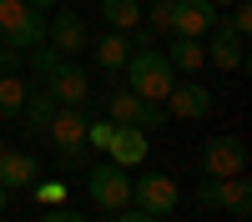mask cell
<instances>
[{
    "instance_id": "1",
    "label": "cell",
    "mask_w": 252,
    "mask_h": 222,
    "mask_svg": "<svg viewBox=\"0 0 252 222\" xmlns=\"http://www.w3.org/2000/svg\"><path fill=\"white\" fill-rule=\"evenodd\" d=\"M126 91H136L141 101H166V91L177 86V71H172V61H166V51L157 46H146V51H131L126 56Z\"/></svg>"
},
{
    "instance_id": "2",
    "label": "cell",
    "mask_w": 252,
    "mask_h": 222,
    "mask_svg": "<svg viewBox=\"0 0 252 222\" xmlns=\"http://www.w3.org/2000/svg\"><path fill=\"white\" fill-rule=\"evenodd\" d=\"M46 40V10L26 0H0V46L10 51H35Z\"/></svg>"
},
{
    "instance_id": "3",
    "label": "cell",
    "mask_w": 252,
    "mask_h": 222,
    "mask_svg": "<svg viewBox=\"0 0 252 222\" xmlns=\"http://www.w3.org/2000/svg\"><path fill=\"white\" fill-rule=\"evenodd\" d=\"M197 202H202L207 212L247 217V212H252V182H247V172H237V177H202Z\"/></svg>"
},
{
    "instance_id": "4",
    "label": "cell",
    "mask_w": 252,
    "mask_h": 222,
    "mask_svg": "<svg viewBox=\"0 0 252 222\" xmlns=\"http://www.w3.org/2000/svg\"><path fill=\"white\" fill-rule=\"evenodd\" d=\"M86 197L96 202L101 212H121L131 207V172L116 167V161H96L86 172Z\"/></svg>"
},
{
    "instance_id": "5",
    "label": "cell",
    "mask_w": 252,
    "mask_h": 222,
    "mask_svg": "<svg viewBox=\"0 0 252 222\" xmlns=\"http://www.w3.org/2000/svg\"><path fill=\"white\" fill-rule=\"evenodd\" d=\"M131 207L152 212V217H172L182 207V187L166 172H141V177H131Z\"/></svg>"
},
{
    "instance_id": "6",
    "label": "cell",
    "mask_w": 252,
    "mask_h": 222,
    "mask_svg": "<svg viewBox=\"0 0 252 222\" xmlns=\"http://www.w3.org/2000/svg\"><path fill=\"white\" fill-rule=\"evenodd\" d=\"M86 106H56V116H51V127H46V136L56 141V152L66 157V161H81L91 147H86Z\"/></svg>"
},
{
    "instance_id": "7",
    "label": "cell",
    "mask_w": 252,
    "mask_h": 222,
    "mask_svg": "<svg viewBox=\"0 0 252 222\" xmlns=\"http://www.w3.org/2000/svg\"><path fill=\"white\" fill-rule=\"evenodd\" d=\"M237 172H247V141L232 136V131L207 136V147H202V177H237Z\"/></svg>"
},
{
    "instance_id": "8",
    "label": "cell",
    "mask_w": 252,
    "mask_h": 222,
    "mask_svg": "<svg viewBox=\"0 0 252 222\" xmlns=\"http://www.w3.org/2000/svg\"><path fill=\"white\" fill-rule=\"evenodd\" d=\"M202 51H207V66H217V71H242L247 66V35H237L227 26V15L202 35Z\"/></svg>"
},
{
    "instance_id": "9",
    "label": "cell",
    "mask_w": 252,
    "mask_h": 222,
    "mask_svg": "<svg viewBox=\"0 0 252 222\" xmlns=\"http://www.w3.org/2000/svg\"><path fill=\"white\" fill-rule=\"evenodd\" d=\"M46 91L56 96V106H86V96H91V76H86V66H76L71 56H61L56 66L46 71Z\"/></svg>"
},
{
    "instance_id": "10",
    "label": "cell",
    "mask_w": 252,
    "mask_h": 222,
    "mask_svg": "<svg viewBox=\"0 0 252 222\" xmlns=\"http://www.w3.org/2000/svg\"><path fill=\"white\" fill-rule=\"evenodd\" d=\"M222 20V10L212 0H172V20H166V35H207Z\"/></svg>"
},
{
    "instance_id": "11",
    "label": "cell",
    "mask_w": 252,
    "mask_h": 222,
    "mask_svg": "<svg viewBox=\"0 0 252 222\" xmlns=\"http://www.w3.org/2000/svg\"><path fill=\"white\" fill-rule=\"evenodd\" d=\"M161 106H166V116H182V121H202L207 111H212V91H207L202 81H192V76H187V81H177V86L166 91V101H161Z\"/></svg>"
},
{
    "instance_id": "12",
    "label": "cell",
    "mask_w": 252,
    "mask_h": 222,
    "mask_svg": "<svg viewBox=\"0 0 252 222\" xmlns=\"http://www.w3.org/2000/svg\"><path fill=\"white\" fill-rule=\"evenodd\" d=\"M46 40H51L61 56L86 51V20H81L76 10H61V5H56V15H46Z\"/></svg>"
},
{
    "instance_id": "13",
    "label": "cell",
    "mask_w": 252,
    "mask_h": 222,
    "mask_svg": "<svg viewBox=\"0 0 252 222\" xmlns=\"http://www.w3.org/2000/svg\"><path fill=\"white\" fill-rule=\"evenodd\" d=\"M146 152H152V141H146L141 127H116L111 147H106V161H116V167H126V172H136L141 161H146Z\"/></svg>"
},
{
    "instance_id": "14",
    "label": "cell",
    "mask_w": 252,
    "mask_h": 222,
    "mask_svg": "<svg viewBox=\"0 0 252 222\" xmlns=\"http://www.w3.org/2000/svg\"><path fill=\"white\" fill-rule=\"evenodd\" d=\"M40 177V161L31 157V152H0V187L5 192H20V187H31V182Z\"/></svg>"
},
{
    "instance_id": "15",
    "label": "cell",
    "mask_w": 252,
    "mask_h": 222,
    "mask_svg": "<svg viewBox=\"0 0 252 222\" xmlns=\"http://www.w3.org/2000/svg\"><path fill=\"white\" fill-rule=\"evenodd\" d=\"M56 116V96L46 86H31L26 91V106H20V121H26V131H46Z\"/></svg>"
},
{
    "instance_id": "16",
    "label": "cell",
    "mask_w": 252,
    "mask_h": 222,
    "mask_svg": "<svg viewBox=\"0 0 252 222\" xmlns=\"http://www.w3.org/2000/svg\"><path fill=\"white\" fill-rule=\"evenodd\" d=\"M166 61H172V71L192 76L197 66H207V51H202V40H197V35H172V46H166Z\"/></svg>"
},
{
    "instance_id": "17",
    "label": "cell",
    "mask_w": 252,
    "mask_h": 222,
    "mask_svg": "<svg viewBox=\"0 0 252 222\" xmlns=\"http://www.w3.org/2000/svg\"><path fill=\"white\" fill-rule=\"evenodd\" d=\"M126 56H131V40H126V31H106L96 40V66L101 71H121Z\"/></svg>"
},
{
    "instance_id": "18",
    "label": "cell",
    "mask_w": 252,
    "mask_h": 222,
    "mask_svg": "<svg viewBox=\"0 0 252 222\" xmlns=\"http://www.w3.org/2000/svg\"><path fill=\"white\" fill-rule=\"evenodd\" d=\"M26 91H31V81L20 76V71H0V116H20Z\"/></svg>"
},
{
    "instance_id": "19",
    "label": "cell",
    "mask_w": 252,
    "mask_h": 222,
    "mask_svg": "<svg viewBox=\"0 0 252 222\" xmlns=\"http://www.w3.org/2000/svg\"><path fill=\"white\" fill-rule=\"evenodd\" d=\"M101 20L111 31H131L141 26V0H101Z\"/></svg>"
},
{
    "instance_id": "20",
    "label": "cell",
    "mask_w": 252,
    "mask_h": 222,
    "mask_svg": "<svg viewBox=\"0 0 252 222\" xmlns=\"http://www.w3.org/2000/svg\"><path fill=\"white\" fill-rule=\"evenodd\" d=\"M106 116L116 121V127H136L141 96H136V91H106Z\"/></svg>"
},
{
    "instance_id": "21",
    "label": "cell",
    "mask_w": 252,
    "mask_h": 222,
    "mask_svg": "<svg viewBox=\"0 0 252 222\" xmlns=\"http://www.w3.org/2000/svg\"><path fill=\"white\" fill-rule=\"evenodd\" d=\"M31 197L40 202V207H61V202L71 197V187H66V182H56V177H35V182H31Z\"/></svg>"
},
{
    "instance_id": "22",
    "label": "cell",
    "mask_w": 252,
    "mask_h": 222,
    "mask_svg": "<svg viewBox=\"0 0 252 222\" xmlns=\"http://www.w3.org/2000/svg\"><path fill=\"white\" fill-rule=\"evenodd\" d=\"M111 136H116V121H111V116H91V121H86V147H91V152H106Z\"/></svg>"
},
{
    "instance_id": "23",
    "label": "cell",
    "mask_w": 252,
    "mask_h": 222,
    "mask_svg": "<svg viewBox=\"0 0 252 222\" xmlns=\"http://www.w3.org/2000/svg\"><path fill=\"white\" fill-rule=\"evenodd\" d=\"M146 31H152V35H161L166 31V20H172V0H146Z\"/></svg>"
},
{
    "instance_id": "24",
    "label": "cell",
    "mask_w": 252,
    "mask_h": 222,
    "mask_svg": "<svg viewBox=\"0 0 252 222\" xmlns=\"http://www.w3.org/2000/svg\"><path fill=\"white\" fill-rule=\"evenodd\" d=\"M56 61H61V51H56V46H46V40H40V46L31 51V66H35V76H46V71L56 66Z\"/></svg>"
},
{
    "instance_id": "25",
    "label": "cell",
    "mask_w": 252,
    "mask_h": 222,
    "mask_svg": "<svg viewBox=\"0 0 252 222\" xmlns=\"http://www.w3.org/2000/svg\"><path fill=\"white\" fill-rule=\"evenodd\" d=\"M227 26H232L237 35L252 31V5H247V0H232V15H227Z\"/></svg>"
},
{
    "instance_id": "26",
    "label": "cell",
    "mask_w": 252,
    "mask_h": 222,
    "mask_svg": "<svg viewBox=\"0 0 252 222\" xmlns=\"http://www.w3.org/2000/svg\"><path fill=\"white\" fill-rule=\"evenodd\" d=\"M40 222H91L86 212H66V202H61V207H46L40 212Z\"/></svg>"
},
{
    "instance_id": "27",
    "label": "cell",
    "mask_w": 252,
    "mask_h": 222,
    "mask_svg": "<svg viewBox=\"0 0 252 222\" xmlns=\"http://www.w3.org/2000/svg\"><path fill=\"white\" fill-rule=\"evenodd\" d=\"M111 222H161V217L141 212V207H121V212H111Z\"/></svg>"
},
{
    "instance_id": "28",
    "label": "cell",
    "mask_w": 252,
    "mask_h": 222,
    "mask_svg": "<svg viewBox=\"0 0 252 222\" xmlns=\"http://www.w3.org/2000/svg\"><path fill=\"white\" fill-rule=\"evenodd\" d=\"M20 56H26V51H10V46H0V71H20Z\"/></svg>"
},
{
    "instance_id": "29",
    "label": "cell",
    "mask_w": 252,
    "mask_h": 222,
    "mask_svg": "<svg viewBox=\"0 0 252 222\" xmlns=\"http://www.w3.org/2000/svg\"><path fill=\"white\" fill-rule=\"evenodd\" d=\"M26 5H35V10H56L61 0H26Z\"/></svg>"
},
{
    "instance_id": "30",
    "label": "cell",
    "mask_w": 252,
    "mask_h": 222,
    "mask_svg": "<svg viewBox=\"0 0 252 222\" xmlns=\"http://www.w3.org/2000/svg\"><path fill=\"white\" fill-rule=\"evenodd\" d=\"M0 217H5V187H0Z\"/></svg>"
},
{
    "instance_id": "31",
    "label": "cell",
    "mask_w": 252,
    "mask_h": 222,
    "mask_svg": "<svg viewBox=\"0 0 252 222\" xmlns=\"http://www.w3.org/2000/svg\"><path fill=\"white\" fill-rule=\"evenodd\" d=\"M212 5H217V10H227V5H232V0H212Z\"/></svg>"
},
{
    "instance_id": "32",
    "label": "cell",
    "mask_w": 252,
    "mask_h": 222,
    "mask_svg": "<svg viewBox=\"0 0 252 222\" xmlns=\"http://www.w3.org/2000/svg\"><path fill=\"white\" fill-rule=\"evenodd\" d=\"M0 152H5V147H0Z\"/></svg>"
}]
</instances>
